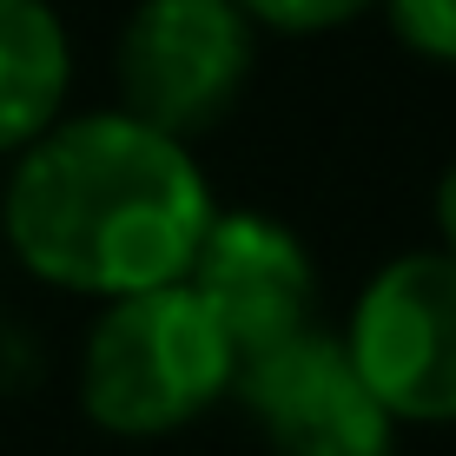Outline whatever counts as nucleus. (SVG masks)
Segmentation results:
<instances>
[{"mask_svg":"<svg viewBox=\"0 0 456 456\" xmlns=\"http://www.w3.org/2000/svg\"><path fill=\"white\" fill-rule=\"evenodd\" d=\"M218 199L185 139L119 113H60L13 152L0 225L34 278L80 297L179 285Z\"/></svg>","mask_w":456,"mask_h":456,"instance_id":"1","label":"nucleus"},{"mask_svg":"<svg viewBox=\"0 0 456 456\" xmlns=\"http://www.w3.org/2000/svg\"><path fill=\"white\" fill-rule=\"evenodd\" d=\"M225 331L185 285L106 297L80 351V411L113 436H172L232 390Z\"/></svg>","mask_w":456,"mask_h":456,"instance_id":"2","label":"nucleus"},{"mask_svg":"<svg viewBox=\"0 0 456 456\" xmlns=\"http://www.w3.org/2000/svg\"><path fill=\"white\" fill-rule=\"evenodd\" d=\"M258 67V27L239 0H139L113 40L119 113L199 139L245 100Z\"/></svg>","mask_w":456,"mask_h":456,"instance_id":"3","label":"nucleus"},{"mask_svg":"<svg viewBox=\"0 0 456 456\" xmlns=\"http://www.w3.org/2000/svg\"><path fill=\"white\" fill-rule=\"evenodd\" d=\"M344 351L397 423H456V251H403L357 291Z\"/></svg>","mask_w":456,"mask_h":456,"instance_id":"4","label":"nucleus"},{"mask_svg":"<svg viewBox=\"0 0 456 456\" xmlns=\"http://www.w3.org/2000/svg\"><path fill=\"white\" fill-rule=\"evenodd\" d=\"M232 390L278 456H390L397 436V417L357 377L344 338L311 324L278 338L272 351L239 357Z\"/></svg>","mask_w":456,"mask_h":456,"instance_id":"5","label":"nucleus"},{"mask_svg":"<svg viewBox=\"0 0 456 456\" xmlns=\"http://www.w3.org/2000/svg\"><path fill=\"white\" fill-rule=\"evenodd\" d=\"M179 285L212 311L232 357L272 351L278 338L305 331L311 305H318L311 251L272 212H212V225H206V239H199Z\"/></svg>","mask_w":456,"mask_h":456,"instance_id":"6","label":"nucleus"},{"mask_svg":"<svg viewBox=\"0 0 456 456\" xmlns=\"http://www.w3.org/2000/svg\"><path fill=\"white\" fill-rule=\"evenodd\" d=\"M73 40L53 0H0V159L67 113Z\"/></svg>","mask_w":456,"mask_h":456,"instance_id":"7","label":"nucleus"},{"mask_svg":"<svg viewBox=\"0 0 456 456\" xmlns=\"http://www.w3.org/2000/svg\"><path fill=\"white\" fill-rule=\"evenodd\" d=\"M239 7L251 13V27L258 34H338V27L364 20V13H377V0H239Z\"/></svg>","mask_w":456,"mask_h":456,"instance_id":"8","label":"nucleus"},{"mask_svg":"<svg viewBox=\"0 0 456 456\" xmlns=\"http://www.w3.org/2000/svg\"><path fill=\"white\" fill-rule=\"evenodd\" d=\"M390 34L430 67H456V0H377Z\"/></svg>","mask_w":456,"mask_h":456,"instance_id":"9","label":"nucleus"},{"mask_svg":"<svg viewBox=\"0 0 456 456\" xmlns=\"http://www.w3.org/2000/svg\"><path fill=\"white\" fill-rule=\"evenodd\" d=\"M436 232H444V251H456V159L436 179Z\"/></svg>","mask_w":456,"mask_h":456,"instance_id":"10","label":"nucleus"}]
</instances>
